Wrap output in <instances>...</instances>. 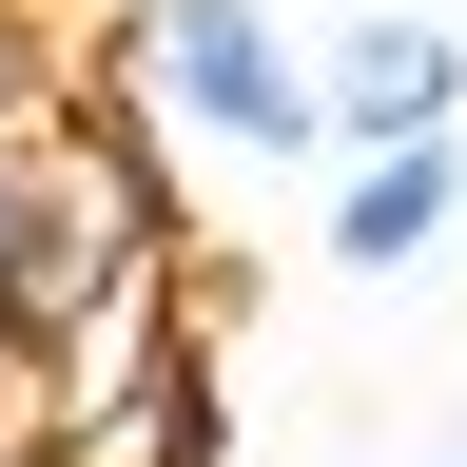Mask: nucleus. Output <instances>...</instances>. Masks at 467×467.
<instances>
[{
	"label": "nucleus",
	"instance_id": "6",
	"mask_svg": "<svg viewBox=\"0 0 467 467\" xmlns=\"http://www.w3.org/2000/svg\"><path fill=\"white\" fill-rule=\"evenodd\" d=\"M58 78H78V39H58V0H0V117H39Z\"/></svg>",
	"mask_w": 467,
	"mask_h": 467
},
{
	"label": "nucleus",
	"instance_id": "1",
	"mask_svg": "<svg viewBox=\"0 0 467 467\" xmlns=\"http://www.w3.org/2000/svg\"><path fill=\"white\" fill-rule=\"evenodd\" d=\"M98 58L175 117V156H214V175H292V156H331V58L273 20V0H117Z\"/></svg>",
	"mask_w": 467,
	"mask_h": 467
},
{
	"label": "nucleus",
	"instance_id": "7",
	"mask_svg": "<svg viewBox=\"0 0 467 467\" xmlns=\"http://www.w3.org/2000/svg\"><path fill=\"white\" fill-rule=\"evenodd\" d=\"M39 389H58V350H39L20 312H0V429H39Z\"/></svg>",
	"mask_w": 467,
	"mask_h": 467
},
{
	"label": "nucleus",
	"instance_id": "8",
	"mask_svg": "<svg viewBox=\"0 0 467 467\" xmlns=\"http://www.w3.org/2000/svg\"><path fill=\"white\" fill-rule=\"evenodd\" d=\"M0 467H58V448H39V429H0Z\"/></svg>",
	"mask_w": 467,
	"mask_h": 467
},
{
	"label": "nucleus",
	"instance_id": "3",
	"mask_svg": "<svg viewBox=\"0 0 467 467\" xmlns=\"http://www.w3.org/2000/svg\"><path fill=\"white\" fill-rule=\"evenodd\" d=\"M312 58H331V156H370V137H467V20H429V0H350Z\"/></svg>",
	"mask_w": 467,
	"mask_h": 467
},
{
	"label": "nucleus",
	"instance_id": "5",
	"mask_svg": "<svg viewBox=\"0 0 467 467\" xmlns=\"http://www.w3.org/2000/svg\"><path fill=\"white\" fill-rule=\"evenodd\" d=\"M58 98H78V78H58ZM58 98H39V117H0V292H20V254L58 234V195H78V137H58Z\"/></svg>",
	"mask_w": 467,
	"mask_h": 467
},
{
	"label": "nucleus",
	"instance_id": "2",
	"mask_svg": "<svg viewBox=\"0 0 467 467\" xmlns=\"http://www.w3.org/2000/svg\"><path fill=\"white\" fill-rule=\"evenodd\" d=\"M39 448H58V467H234V350L175 312V273H156V292H117V312L58 350Z\"/></svg>",
	"mask_w": 467,
	"mask_h": 467
},
{
	"label": "nucleus",
	"instance_id": "4",
	"mask_svg": "<svg viewBox=\"0 0 467 467\" xmlns=\"http://www.w3.org/2000/svg\"><path fill=\"white\" fill-rule=\"evenodd\" d=\"M448 234H467V137H370V156H331V273H350V292L448 273Z\"/></svg>",
	"mask_w": 467,
	"mask_h": 467
},
{
	"label": "nucleus",
	"instance_id": "9",
	"mask_svg": "<svg viewBox=\"0 0 467 467\" xmlns=\"http://www.w3.org/2000/svg\"><path fill=\"white\" fill-rule=\"evenodd\" d=\"M409 467H467V448H409Z\"/></svg>",
	"mask_w": 467,
	"mask_h": 467
}]
</instances>
